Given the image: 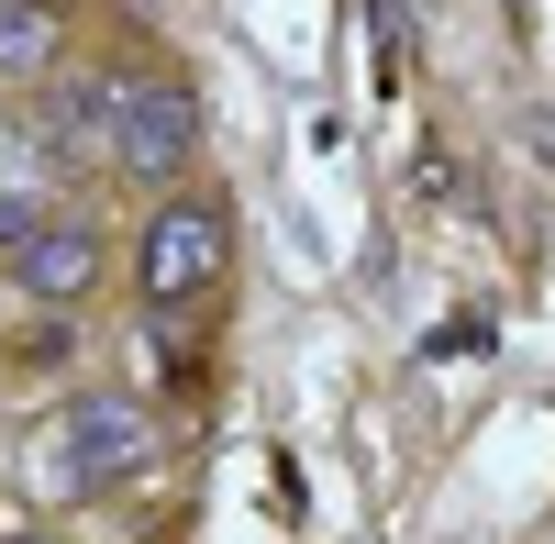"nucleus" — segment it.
I'll return each instance as SVG.
<instances>
[{
	"label": "nucleus",
	"mask_w": 555,
	"mask_h": 544,
	"mask_svg": "<svg viewBox=\"0 0 555 544\" xmlns=\"http://www.w3.org/2000/svg\"><path fill=\"white\" fill-rule=\"evenodd\" d=\"M190 145H201V101H190L178 67H112L101 78V156L122 178L167 190V178L190 167Z\"/></svg>",
	"instance_id": "f257e3e1"
},
{
	"label": "nucleus",
	"mask_w": 555,
	"mask_h": 544,
	"mask_svg": "<svg viewBox=\"0 0 555 544\" xmlns=\"http://www.w3.org/2000/svg\"><path fill=\"white\" fill-rule=\"evenodd\" d=\"M167 456V433H156V412L145 400H78V412L56 423V444H44V478L56 489H122V478H145Z\"/></svg>",
	"instance_id": "f03ea898"
},
{
	"label": "nucleus",
	"mask_w": 555,
	"mask_h": 544,
	"mask_svg": "<svg viewBox=\"0 0 555 544\" xmlns=\"http://www.w3.org/2000/svg\"><path fill=\"white\" fill-rule=\"evenodd\" d=\"M222 267H234V222H222V200H156L145 245H133V279H145V300H156V311L211 300Z\"/></svg>",
	"instance_id": "7ed1b4c3"
},
{
	"label": "nucleus",
	"mask_w": 555,
	"mask_h": 544,
	"mask_svg": "<svg viewBox=\"0 0 555 544\" xmlns=\"http://www.w3.org/2000/svg\"><path fill=\"white\" fill-rule=\"evenodd\" d=\"M0 256H12V279L34 300H89L101 289V234H89V211H34Z\"/></svg>",
	"instance_id": "20e7f679"
},
{
	"label": "nucleus",
	"mask_w": 555,
	"mask_h": 544,
	"mask_svg": "<svg viewBox=\"0 0 555 544\" xmlns=\"http://www.w3.org/2000/svg\"><path fill=\"white\" fill-rule=\"evenodd\" d=\"M56 67V12L44 0H0V78H44Z\"/></svg>",
	"instance_id": "39448f33"
},
{
	"label": "nucleus",
	"mask_w": 555,
	"mask_h": 544,
	"mask_svg": "<svg viewBox=\"0 0 555 544\" xmlns=\"http://www.w3.org/2000/svg\"><path fill=\"white\" fill-rule=\"evenodd\" d=\"M23 544H56V533H23Z\"/></svg>",
	"instance_id": "423d86ee"
}]
</instances>
